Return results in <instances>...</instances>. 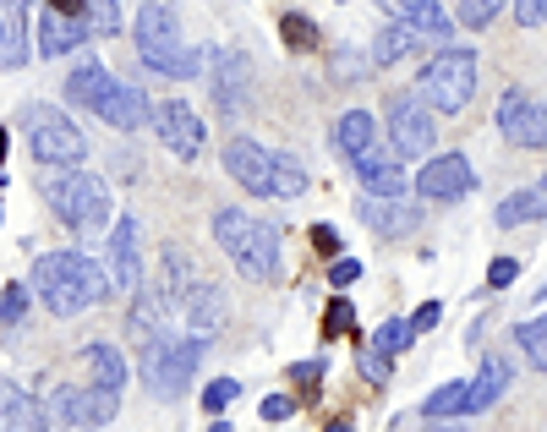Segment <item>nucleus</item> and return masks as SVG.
I'll use <instances>...</instances> for the list:
<instances>
[{
	"label": "nucleus",
	"instance_id": "nucleus-34",
	"mask_svg": "<svg viewBox=\"0 0 547 432\" xmlns=\"http://www.w3.org/2000/svg\"><path fill=\"white\" fill-rule=\"evenodd\" d=\"M279 33H285V44H290V50H318V22H312V17H301V11H290V17L279 22Z\"/></svg>",
	"mask_w": 547,
	"mask_h": 432
},
{
	"label": "nucleus",
	"instance_id": "nucleus-17",
	"mask_svg": "<svg viewBox=\"0 0 547 432\" xmlns=\"http://www.w3.org/2000/svg\"><path fill=\"white\" fill-rule=\"evenodd\" d=\"M362 225L383 241H400L422 225V208L405 203V197H362Z\"/></svg>",
	"mask_w": 547,
	"mask_h": 432
},
{
	"label": "nucleus",
	"instance_id": "nucleus-53",
	"mask_svg": "<svg viewBox=\"0 0 547 432\" xmlns=\"http://www.w3.org/2000/svg\"><path fill=\"white\" fill-rule=\"evenodd\" d=\"M444 432H455V427H444Z\"/></svg>",
	"mask_w": 547,
	"mask_h": 432
},
{
	"label": "nucleus",
	"instance_id": "nucleus-46",
	"mask_svg": "<svg viewBox=\"0 0 547 432\" xmlns=\"http://www.w3.org/2000/svg\"><path fill=\"white\" fill-rule=\"evenodd\" d=\"M290 411H296V400H290V394H269V400H263V422H285Z\"/></svg>",
	"mask_w": 547,
	"mask_h": 432
},
{
	"label": "nucleus",
	"instance_id": "nucleus-41",
	"mask_svg": "<svg viewBox=\"0 0 547 432\" xmlns=\"http://www.w3.org/2000/svg\"><path fill=\"white\" fill-rule=\"evenodd\" d=\"M372 345H378L383 356H394V350H405V345H411V329H405L400 318H389V323L378 329V340H372Z\"/></svg>",
	"mask_w": 547,
	"mask_h": 432
},
{
	"label": "nucleus",
	"instance_id": "nucleus-52",
	"mask_svg": "<svg viewBox=\"0 0 547 432\" xmlns=\"http://www.w3.org/2000/svg\"><path fill=\"white\" fill-rule=\"evenodd\" d=\"M208 432H230V422H214V427H208Z\"/></svg>",
	"mask_w": 547,
	"mask_h": 432
},
{
	"label": "nucleus",
	"instance_id": "nucleus-50",
	"mask_svg": "<svg viewBox=\"0 0 547 432\" xmlns=\"http://www.w3.org/2000/svg\"><path fill=\"white\" fill-rule=\"evenodd\" d=\"M323 432H356V422H351V416H334V422L323 427Z\"/></svg>",
	"mask_w": 547,
	"mask_h": 432
},
{
	"label": "nucleus",
	"instance_id": "nucleus-45",
	"mask_svg": "<svg viewBox=\"0 0 547 432\" xmlns=\"http://www.w3.org/2000/svg\"><path fill=\"white\" fill-rule=\"evenodd\" d=\"M329 279H334V290L356 285V279H362V263H356V258H334V268H329Z\"/></svg>",
	"mask_w": 547,
	"mask_h": 432
},
{
	"label": "nucleus",
	"instance_id": "nucleus-7",
	"mask_svg": "<svg viewBox=\"0 0 547 432\" xmlns=\"http://www.w3.org/2000/svg\"><path fill=\"white\" fill-rule=\"evenodd\" d=\"M197 361H203V340H192V334H154V340H143V383L159 400H176L197 378Z\"/></svg>",
	"mask_w": 547,
	"mask_h": 432
},
{
	"label": "nucleus",
	"instance_id": "nucleus-21",
	"mask_svg": "<svg viewBox=\"0 0 547 432\" xmlns=\"http://www.w3.org/2000/svg\"><path fill=\"white\" fill-rule=\"evenodd\" d=\"M28 61V11L22 0H0V66L17 72Z\"/></svg>",
	"mask_w": 547,
	"mask_h": 432
},
{
	"label": "nucleus",
	"instance_id": "nucleus-10",
	"mask_svg": "<svg viewBox=\"0 0 547 432\" xmlns=\"http://www.w3.org/2000/svg\"><path fill=\"white\" fill-rule=\"evenodd\" d=\"M154 132H159V143H165L176 159H197V154H203V115H197L186 99H165V104H159V110H154Z\"/></svg>",
	"mask_w": 547,
	"mask_h": 432
},
{
	"label": "nucleus",
	"instance_id": "nucleus-16",
	"mask_svg": "<svg viewBox=\"0 0 547 432\" xmlns=\"http://www.w3.org/2000/svg\"><path fill=\"white\" fill-rule=\"evenodd\" d=\"M93 115H99L104 126H115V132H137V126L154 121V110H148V99L137 83H110L99 93V104H93Z\"/></svg>",
	"mask_w": 547,
	"mask_h": 432
},
{
	"label": "nucleus",
	"instance_id": "nucleus-9",
	"mask_svg": "<svg viewBox=\"0 0 547 432\" xmlns=\"http://www.w3.org/2000/svg\"><path fill=\"white\" fill-rule=\"evenodd\" d=\"M208 83H214L219 115L241 121V115L252 110V61L241 50H214L208 55Z\"/></svg>",
	"mask_w": 547,
	"mask_h": 432
},
{
	"label": "nucleus",
	"instance_id": "nucleus-23",
	"mask_svg": "<svg viewBox=\"0 0 547 432\" xmlns=\"http://www.w3.org/2000/svg\"><path fill=\"white\" fill-rule=\"evenodd\" d=\"M356 175H362L367 197H400L405 192V170L394 165V159H383L378 148H367V154L356 159Z\"/></svg>",
	"mask_w": 547,
	"mask_h": 432
},
{
	"label": "nucleus",
	"instance_id": "nucleus-11",
	"mask_svg": "<svg viewBox=\"0 0 547 432\" xmlns=\"http://www.w3.org/2000/svg\"><path fill=\"white\" fill-rule=\"evenodd\" d=\"M498 132L520 148H542L547 121H542V104L531 99V88H520V83L504 88V99H498Z\"/></svg>",
	"mask_w": 547,
	"mask_h": 432
},
{
	"label": "nucleus",
	"instance_id": "nucleus-12",
	"mask_svg": "<svg viewBox=\"0 0 547 432\" xmlns=\"http://www.w3.org/2000/svg\"><path fill=\"white\" fill-rule=\"evenodd\" d=\"M476 186V170L465 154H433L427 159V170L416 175V192L433 197V203H460L465 192Z\"/></svg>",
	"mask_w": 547,
	"mask_h": 432
},
{
	"label": "nucleus",
	"instance_id": "nucleus-36",
	"mask_svg": "<svg viewBox=\"0 0 547 432\" xmlns=\"http://www.w3.org/2000/svg\"><path fill=\"white\" fill-rule=\"evenodd\" d=\"M515 340H520V356H526L531 361V367H542V361H547V329H542V318H526V323H520V329H515Z\"/></svg>",
	"mask_w": 547,
	"mask_h": 432
},
{
	"label": "nucleus",
	"instance_id": "nucleus-48",
	"mask_svg": "<svg viewBox=\"0 0 547 432\" xmlns=\"http://www.w3.org/2000/svg\"><path fill=\"white\" fill-rule=\"evenodd\" d=\"M312 247H318V252H340V236H334V225H312Z\"/></svg>",
	"mask_w": 547,
	"mask_h": 432
},
{
	"label": "nucleus",
	"instance_id": "nucleus-51",
	"mask_svg": "<svg viewBox=\"0 0 547 432\" xmlns=\"http://www.w3.org/2000/svg\"><path fill=\"white\" fill-rule=\"evenodd\" d=\"M0 159H6V126H0Z\"/></svg>",
	"mask_w": 547,
	"mask_h": 432
},
{
	"label": "nucleus",
	"instance_id": "nucleus-38",
	"mask_svg": "<svg viewBox=\"0 0 547 432\" xmlns=\"http://www.w3.org/2000/svg\"><path fill=\"white\" fill-rule=\"evenodd\" d=\"M504 11V0H460V17H465V28H487V22Z\"/></svg>",
	"mask_w": 547,
	"mask_h": 432
},
{
	"label": "nucleus",
	"instance_id": "nucleus-28",
	"mask_svg": "<svg viewBox=\"0 0 547 432\" xmlns=\"http://www.w3.org/2000/svg\"><path fill=\"white\" fill-rule=\"evenodd\" d=\"M165 318H170V307L159 301V290H143V296L132 301V312H126V329H132L137 340H154V334H165Z\"/></svg>",
	"mask_w": 547,
	"mask_h": 432
},
{
	"label": "nucleus",
	"instance_id": "nucleus-44",
	"mask_svg": "<svg viewBox=\"0 0 547 432\" xmlns=\"http://www.w3.org/2000/svg\"><path fill=\"white\" fill-rule=\"evenodd\" d=\"M438 318H444V307H438V301H422V307H416V318L405 323V329H411V334H427V329H438Z\"/></svg>",
	"mask_w": 547,
	"mask_h": 432
},
{
	"label": "nucleus",
	"instance_id": "nucleus-6",
	"mask_svg": "<svg viewBox=\"0 0 547 432\" xmlns=\"http://www.w3.org/2000/svg\"><path fill=\"white\" fill-rule=\"evenodd\" d=\"M476 93V55L471 50H438L416 77V99L438 115H460Z\"/></svg>",
	"mask_w": 547,
	"mask_h": 432
},
{
	"label": "nucleus",
	"instance_id": "nucleus-19",
	"mask_svg": "<svg viewBox=\"0 0 547 432\" xmlns=\"http://www.w3.org/2000/svg\"><path fill=\"white\" fill-rule=\"evenodd\" d=\"M378 11H389L400 28L427 33V39H449V28H455V22L444 17V6H438V0H378Z\"/></svg>",
	"mask_w": 547,
	"mask_h": 432
},
{
	"label": "nucleus",
	"instance_id": "nucleus-54",
	"mask_svg": "<svg viewBox=\"0 0 547 432\" xmlns=\"http://www.w3.org/2000/svg\"><path fill=\"white\" fill-rule=\"evenodd\" d=\"M340 6H345V0H340Z\"/></svg>",
	"mask_w": 547,
	"mask_h": 432
},
{
	"label": "nucleus",
	"instance_id": "nucleus-42",
	"mask_svg": "<svg viewBox=\"0 0 547 432\" xmlns=\"http://www.w3.org/2000/svg\"><path fill=\"white\" fill-rule=\"evenodd\" d=\"M323 372H329V367H323V361H296V372H290V383H296V389H301V394H307V400H312V394H318V383H323Z\"/></svg>",
	"mask_w": 547,
	"mask_h": 432
},
{
	"label": "nucleus",
	"instance_id": "nucleus-37",
	"mask_svg": "<svg viewBox=\"0 0 547 432\" xmlns=\"http://www.w3.org/2000/svg\"><path fill=\"white\" fill-rule=\"evenodd\" d=\"M356 329V307L351 301H329V312H323V340H340V334Z\"/></svg>",
	"mask_w": 547,
	"mask_h": 432
},
{
	"label": "nucleus",
	"instance_id": "nucleus-29",
	"mask_svg": "<svg viewBox=\"0 0 547 432\" xmlns=\"http://www.w3.org/2000/svg\"><path fill=\"white\" fill-rule=\"evenodd\" d=\"M498 225L515 230V225H537L542 219V186H526V192H509L504 203H498Z\"/></svg>",
	"mask_w": 547,
	"mask_h": 432
},
{
	"label": "nucleus",
	"instance_id": "nucleus-13",
	"mask_svg": "<svg viewBox=\"0 0 547 432\" xmlns=\"http://www.w3.org/2000/svg\"><path fill=\"white\" fill-rule=\"evenodd\" d=\"M225 170L236 186H247L252 197H269V181H274V154L252 137H230L225 143Z\"/></svg>",
	"mask_w": 547,
	"mask_h": 432
},
{
	"label": "nucleus",
	"instance_id": "nucleus-25",
	"mask_svg": "<svg viewBox=\"0 0 547 432\" xmlns=\"http://www.w3.org/2000/svg\"><path fill=\"white\" fill-rule=\"evenodd\" d=\"M372 143H378V121H372L367 110H351V115H340V126H334V148H340V154L351 159V165H356V159L367 154Z\"/></svg>",
	"mask_w": 547,
	"mask_h": 432
},
{
	"label": "nucleus",
	"instance_id": "nucleus-22",
	"mask_svg": "<svg viewBox=\"0 0 547 432\" xmlns=\"http://www.w3.org/2000/svg\"><path fill=\"white\" fill-rule=\"evenodd\" d=\"M110 83H115V77L104 72V66L93 61V55H88V61H77L72 72H66V83H61V93H66V99L77 104V110H93V104H99V93L110 88Z\"/></svg>",
	"mask_w": 547,
	"mask_h": 432
},
{
	"label": "nucleus",
	"instance_id": "nucleus-20",
	"mask_svg": "<svg viewBox=\"0 0 547 432\" xmlns=\"http://www.w3.org/2000/svg\"><path fill=\"white\" fill-rule=\"evenodd\" d=\"M83 39H88L83 17H66V11H55V6L39 17V55H50V61L55 55H72Z\"/></svg>",
	"mask_w": 547,
	"mask_h": 432
},
{
	"label": "nucleus",
	"instance_id": "nucleus-15",
	"mask_svg": "<svg viewBox=\"0 0 547 432\" xmlns=\"http://www.w3.org/2000/svg\"><path fill=\"white\" fill-rule=\"evenodd\" d=\"M55 411H61V422H72V427H104V422H115V411H121V394H110V389H61L55 394Z\"/></svg>",
	"mask_w": 547,
	"mask_h": 432
},
{
	"label": "nucleus",
	"instance_id": "nucleus-40",
	"mask_svg": "<svg viewBox=\"0 0 547 432\" xmlns=\"http://www.w3.org/2000/svg\"><path fill=\"white\" fill-rule=\"evenodd\" d=\"M236 394H241V383H236V378H214V383L203 389V411H225V405L236 400Z\"/></svg>",
	"mask_w": 547,
	"mask_h": 432
},
{
	"label": "nucleus",
	"instance_id": "nucleus-4",
	"mask_svg": "<svg viewBox=\"0 0 547 432\" xmlns=\"http://www.w3.org/2000/svg\"><path fill=\"white\" fill-rule=\"evenodd\" d=\"M137 55H143L148 72H165V77H197L208 61L203 50H186L181 44V22L165 0H148L137 11Z\"/></svg>",
	"mask_w": 547,
	"mask_h": 432
},
{
	"label": "nucleus",
	"instance_id": "nucleus-27",
	"mask_svg": "<svg viewBox=\"0 0 547 432\" xmlns=\"http://www.w3.org/2000/svg\"><path fill=\"white\" fill-rule=\"evenodd\" d=\"M504 389H509V361H504V356H487V361H482V378L471 383V411H465V416H476V411H487V405H498V400H504Z\"/></svg>",
	"mask_w": 547,
	"mask_h": 432
},
{
	"label": "nucleus",
	"instance_id": "nucleus-49",
	"mask_svg": "<svg viewBox=\"0 0 547 432\" xmlns=\"http://www.w3.org/2000/svg\"><path fill=\"white\" fill-rule=\"evenodd\" d=\"M55 11H66V17H83V0H50Z\"/></svg>",
	"mask_w": 547,
	"mask_h": 432
},
{
	"label": "nucleus",
	"instance_id": "nucleus-30",
	"mask_svg": "<svg viewBox=\"0 0 547 432\" xmlns=\"http://www.w3.org/2000/svg\"><path fill=\"white\" fill-rule=\"evenodd\" d=\"M465 411H471V383H444L422 405V416H433V422H449V416H465Z\"/></svg>",
	"mask_w": 547,
	"mask_h": 432
},
{
	"label": "nucleus",
	"instance_id": "nucleus-43",
	"mask_svg": "<svg viewBox=\"0 0 547 432\" xmlns=\"http://www.w3.org/2000/svg\"><path fill=\"white\" fill-rule=\"evenodd\" d=\"M515 279H520V258H493V268H487V285L504 290V285H515Z\"/></svg>",
	"mask_w": 547,
	"mask_h": 432
},
{
	"label": "nucleus",
	"instance_id": "nucleus-5",
	"mask_svg": "<svg viewBox=\"0 0 547 432\" xmlns=\"http://www.w3.org/2000/svg\"><path fill=\"white\" fill-rule=\"evenodd\" d=\"M17 126L28 132V154L39 159V165H50V170H72V165H83L88 137L77 132V121H72L66 110H55V104H22Z\"/></svg>",
	"mask_w": 547,
	"mask_h": 432
},
{
	"label": "nucleus",
	"instance_id": "nucleus-33",
	"mask_svg": "<svg viewBox=\"0 0 547 432\" xmlns=\"http://www.w3.org/2000/svg\"><path fill=\"white\" fill-rule=\"evenodd\" d=\"M405 50H416V33L394 22V28H383V33H378V44H372V61H378V66H394Z\"/></svg>",
	"mask_w": 547,
	"mask_h": 432
},
{
	"label": "nucleus",
	"instance_id": "nucleus-8",
	"mask_svg": "<svg viewBox=\"0 0 547 432\" xmlns=\"http://www.w3.org/2000/svg\"><path fill=\"white\" fill-rule=\"evenodd\" d=\"M383 126H389V143L400 159H433L438 126H433V110H427L416 93H394V99L383 104Z\"/></svg>",
	"mask_w": 547,
	"mask_h": 432
},
{
	"label": "nucleus",
	"instance_id": "nucleus-32",
	"mask_svg": "<svg viewBox=\"0 0 547 432\" xmlns=\"http://www.w3.org/2000/svg\"><path fill=\"white\" fill-rule=\"evenodd\" d=\"M307 192V170H301L296 154H274V181H269V197H301Z\"/></svg>",
	"mask_w": 547,
	"mask_h": 432
},
{
	"label": "nucleus",
	"instance_id": "nucleus-39",
	"mask_svg": "<svg viewBox=\"0 0 547 432\" xmlns=\"http://www.w3.org/2000/svg\"><path fill=\"white\" fill-rule=\"evenodd\" d=\"M28 312V285H6L0 290V323H22Z\"/></svg>",
	"mask_w": 547,
	"mask_h": 432
},
{
	"label": "nucleus",
	"instance_id": "nucleus-47",
	"mask_svg": "<svg viewBox=\"0 0 547 432\" xmlns=\"http://www.w3.org/2000/svg\"><path fill=\"white\" fill-rule=\"evenodd\" d=\"M542 11H547V0H515V17L526 28H542Z\"/></svg>",
	"mask_w": 547,
	"mask_h": 432
},
{
	"label": "nucleus",
	"instance_id": "nucleus-3",
	"mask_svg": "<svg viewBox=\"0 0 547 432\" xmlns=\"http://www.w3.org/2000/svg\"><path fill=\"white\" fill-rule=\"evenodd\" d=\"M214 241L236 258L241 279H252V285H269L279 274V230L269 219H252V214H241V208H219Z\"/></svg>",
	"mask_w": 547,
	"mask_h": 432
},
{
	"label": "nucleus",
	"instance_id": "nucleus-2",
	"mask_svg": "<svg viewBox=\"0 0 547 432\" xmlns=\"http://www.w3.org/2000/svg\"><path fill=\"white\" fill-rule=\"evenodd\" d=\"M39 192H44V203H50V214L61 219L66 230H77V236L110 230V186H104L93 170H83V165L50 170L39 181Z\"/></svg>",
	"mask_w": 547,
	"mask_h": 432
},
{
	"label": "nucleus",
	"instance_id": "nucleus-26",
	"mask_svg": "<svg viewBox=\"0 0 547 432\" xmlns=\"http://www.w3.org/2000/svg\"><path fill=\"white\" fill-rule=\"evenodd\" d=\"M83 367L93 372V383H99V389H110V394L126 389V361H121V350H115V345L93 340V345L83 350Z\"/></svg>",
	"mask_w": 547,
	"mask_h": 432
},
{
	"label": "nucleus",
	"instance_id": "nucleus-14",
	"mask_svg": "<svg viewBox=\"0 0 547 432\" xmlns=\"http://www.w3.org/2000/svg\"><path fill=\"white\" fill-rule=\"evenodd\" d=\"M176 312L186 318V334H192V340H208V334L225 329V290H219L214 279H197V285L176 301Z\"/></svg>",
	"mask_w": 547,
	"mask_h": 432
},
{
	"label": "nucleus",
	"instance_id": "nucleus-24",
	"mask_svg": "<svg viewBox=\"0 0 547 432\" xmlns=\"http://www.w3.org/2000/svg\"><path fill=\"white\" fill-rule=\"evenodd\" d=\"M0 432H44V411H39V400L6 383V389H0Z\"/></svg>",
	"mask_w": 547,
	"mask_h": 432
},
{
	"label": "nucleus",
	"instance_id": "nucleus-35",
	"mask_svg": "<svg viewBox=\"0 0 547 432\" xmlns=\"http://www.w3.org/2000/svg\"><path fill=\"white\" fill-rule=\"evenodd\" d=\"M356 367H362V378L372 383V389H383L389 372H394V356H383L378 345H362V350H356Z\"/></svg>",
	"mask_w": 547,
	"mask_h": 432
},
{
	"label": "nucleus",
	"instance_id": "nucleus-31",
	"mask_svg": "<svg viewBox=\"0 0 547 432\" xmlns=\"http://www.w3.org/2000/svg\"><path fill=\"white\" fill-rule=\"evenodd\" d=\"M83 28L88 39H115L121 33V0H83Z\"/></svg>",
	"mask_w": 547,
	"mask_h": 432
},
{
	"label": "nucleus",
	"instance_id": "nucleus-18",
	"mask_svg": "<svg viewBox=\"0 0 547 432\" xmlns=\"http://www.w3.org/2000/svg\"><path fill=\"white\" fill-rule=\"evenodd\" d=\"M137 274H143V258H137V219L121 214V225H110V290L132 296Z\"/></svg>",
	"mask_w": 547,
	"mask_h": 432
},
{
	"label": "nucleus",
	"instance_id": "nucleus-1",
	"mask_svg": "<svg viewBox=\"0 0 547 432\" xmlns=\"http://www.w3.org/2000/svg\"><path fill=\"white\" fill-rule=\"evenodd\" d=\"M33 296L55 312V318H77V312L99 307L110 296V274L88 258V252H44L33 263Z\"/></svg>",
	"mask_w": 547,
	"mask_h": 432
}]
</instances>
